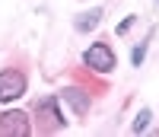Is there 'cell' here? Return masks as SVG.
Returning <instances> with one entry per match:
<instances>
[{
	"label": "cell",
	"instance_id": "6da1fadb",
	"mask_svg": "<svg viewBox=\"0 0 159 137\" xmlns=\"http://www.w3.org/2000/svg\"><path fill=\"white\" fill-rule=\"evenodd\" d=\"M32 112H35V121H38V131H42V134H54V131L67 128V118H64L61 108H57V96H45V99H38Z\"/></svg>",
	"mask_w": 159,
	"mask_h": 137
},
{
	"label": "cell",
	"instance_id": "7a4b0ae2",
	"mask_svg": "<svg viewBox=\"0 0 159 137\" xmlns=\"http://www.w3.org/2000/svg\"><path fill=\"white\" fill-rule=\"evenodd\" d=\"M83 64L89 67L92 73H111L118 61H115V51H111L108 42H96V45H89V48H86Z\"/></svg>",
	"mask_w": 159,
	"mask_h": 137
},
{
	"label": "cell",
	"instance_id": "3957f363",
	"mask_svg": "<svg viewBox=\"0 0 159 137\" xmlns=\"http://www.w3.org/2000/svg\"><path fill=\"white\" fill-rule=\"evenodd\" d=\"M29 134H32V125L25 112L10 108V112L0 115V137H29Z\"/></svg>",
	"mask_w": 159,
	"mask_h": 137
},
{
	"label": "cell",
	"instance_id": "277c9868",
	"mask_svg": "<svg viewBox=\"0 0 159 137\" xmlns=\"http://www.w3.org/2000/svg\"><path fill=\"white\" fill-rule=\"evenodd\" d=\"M25 86H29V80H25L22 70H0V102H13L19 99V96L25 92Z\"/></svg>",
	"mask_w": 159,
	"mask_h": 137
},
{
	"label": "cell",
	"instance_id": "5b68a950",
	"mask_svg": "<svg viewBox=\"0 0 159 137\" xmlns=\"http://www.w3.org/2000/svg\"><path fill=\"white\" fill-rule=\"evenodd\" d=\"M61 99L67 102L73 108V115H89V108H92V96L86 89H80V86H67V89H61Z\"/></svg>",
	"mask_w": 159,
	"mask_h": 137
},
{
	"label": "cell",
	"instance_id": "8992f818",
	"mask_svg": "<svg viewBox=\"0 0 159 137\" xmlns=\"http://www.w3.org/2000/svg\"><path fill=\"white\" fill-rule=\"evenodd\" d=\"M99 22H102V10L96 7V10H86V13H80V16L73 19V29H76V32H92Z\"/></svg>",
	"mask_w": 159,
	"mask_h": 137
},
{
	"label": "cell",
	"instance_id": "52a82bcc",
	"mask_svg": "<svg viewBox=\"0 0 159 137\" xmlns=\"http://www.w3.org/2000/svg\"><path fill=\"white\" fill-rule=\"evenodd\" d=\"M150 35H153V32H150ZM150 35L143 38L140 45H134V51H130V64H134V67H140V64H143V58H147V42H150Z\"/></svg>",
	"mask_w": 159,
	"mask_h": 137
},
{
	"label": "cell",
	"instance_id": "ba28073f",
	"mask_svg": "<svg viewBox=\"0 0 159 137\" xmlns=\"http://www.w3.org/2000/svg\"><path fill=\"white\" fill-rule=\"evenodd\" d=\"M150 118H153V112H150V108H140V115L134 118V125H130V131H134V134H140V131H147V125H150Z\"/></svg>",
	"mask_w": 159,
	"mask_h": 137
},
{
	"label": "cell",
	"instance_id": "9c48e42d",
	"mask_svg": "<svg viewBox=\"0 0 159 137\" xmlns=\"http://www.w3.org/2000/svg\"><path fill=\"white\" fill-rule=\"evenodd\" d=\"M134 19H137V16H127V19H124L121 26H118V35H124V32L130 29V26H134Z\"/></svg>",
	"mask_w": 159,
	"mask_h": 137
},
{
	"label": "cell",
	"instance_id": "30bf717a",
	"mask_svg": "<svg viewBox=\"0 0 159 137\" xmlns=\"http://www.w3.org/2000/svg\"><path fill=\"white\" fill-rule=\"evenodd\" d=\"M156 3H159V0H156Z\"/></svg>",
	"mask_w": 159,
	"mask_h": 137
}]
</instances>
